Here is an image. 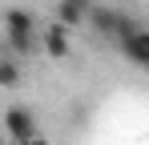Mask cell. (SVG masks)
<instances>
[{"instance_id": "6da1fadb", "label": "cell", "mask_w": 149, "mask_h": 145, "mask_svg": "<svg viewBox=\"0 0 149 145\" xmlns=\"http://www.w3.org/2000/svg\"><path fill=\"white\" fill-rule=\"evenodd\" d=\"M4 45L8 52H16V56H32L40 45V32H36V16L24 12V8H8L4 12Z\"/></svg>"}, {"instance_id": "5b68a950", "label": "cell", "mask_w": 149, "mask_h": 145, "mask_svg": "<svg viewBox=\"0 0 149 145\" xmlns=\"http://www.w3.org/2000/svg\"><path fill=\"white\" fill-rule=\"evenodd\" d=\"M40 45H45V52H49L52 61H65L69 56V24H49L45 32H40Z\"/></svg>"}, {"instance_id": "3957f363", "label": "cell", "mask_w": 149, "mask_h": 145, "mask_svg": "<svg viewBox=\"0 0 149 145\" xmlns=\"http://www.w3.org/2000/svg\"><path fill=\"white\" fill-rule=\"evenodd\" d=\"M4 129H8V137H12V141L40 133V125H36V113H32L28 105H8V113H4Z\"/></svg>"}, {"instance_id": "8992f818", "label": "cell", "mask_w": 149, "mask_h": 145, "mask_svg": "<svg viewBox=\"0 0 149 145\" xmlns=\"http://www.w3.org/2000/svg\"><path fill=\"white\" fill-rule=\"evenodd\" d=\"M89 12H93V0H56V20L69 24V28L89 20Z\"/></svg>"}, {"instance_id": "277c9868", "label": "cell", "mask_w": 149, "mask_h": 145, "mask_svg": "<svg viewBox=\"0 0 149 145\" xmlns=\"http://www.w3.org/2000/svg\"><path fill=\"white\" fill-rule=\"evenodd\" d=\"M117 45H121L125 61H133V65L149 69V28H133V32H129V36H121Z\"/></svg>"}, {"instance_id": "52a82bcc", "label": "cell", "mask_w": 149, "mask_h": 145, "mask_svg": "<svg viewBox=\"0 0 149 145\" xmlns=\"http://www.w3.org/2000/svg\"><path fill=\"white\" fill-rule=\"evenodd\" d=\"M16 81H20V69H16V61H12V56H4V61H0V85H4V89H12Z\"/></svg>"}, {"instance_id": "7a4b0ae2", "label": "cell", "mask_w": 149, "mask_h": 145, "mask_svg": "<svg viewBox=\"0 0 149 145\" xmlns=\"http://www.w3.org/2000/svg\"><path fill=\"white\" fill-rule=\"evenodd\" d=\"M89 24L97 28V36H113V40H121V36H129L133 28H141L137 20H129L125 12L109 8V4H93V12H89Z\"/></svg>"}, {"instance_id": "ba28073f", "label": "cell", "mask_w": 149, "mask_h": 145, "mask_svg": "<svg viewBox=\"0 0 149 145\" xmlns=\"http://www.w3.org/2000/svg\"><path fill=\"white\" fill-rule=\"evenodd\" d=\"M12 145H49L40 133H32V137H20V141H12Z\"/></svg>"}]
</instances>
